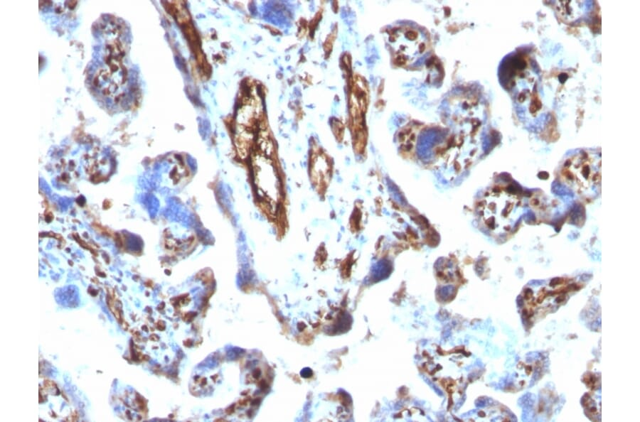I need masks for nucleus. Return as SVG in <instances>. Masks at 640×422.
<instances>
[{"label":"nucleus","instance_id":"obj_1","mask_svg":"<svg viewBox=\"0 0 640 422\" xmlns=\"http://www.w3.org/2000/svg\"><path fill=\"white\" fill-rule=\"evenodd\" d=\"M600 160L582 151L567 158L561 170L564 184L578 194L587 193L600 182Z\"/></svg>","mask_w":640,"mask_h":422},{"label":"nucleus","instance_id":"obj_2","mask_svg":"<svg viewBox=\"0 0 640 422\" xmlns=\"http://www.w3.org/2000/svg\"><path fill=\"white\" fill-rule=\"evenodd\" d=\"M585 4V1H557L555 7L562 19L566 22H572L582 16Z\"/></svg>","mask_w":640,"mask_h":422}]
</instances>
